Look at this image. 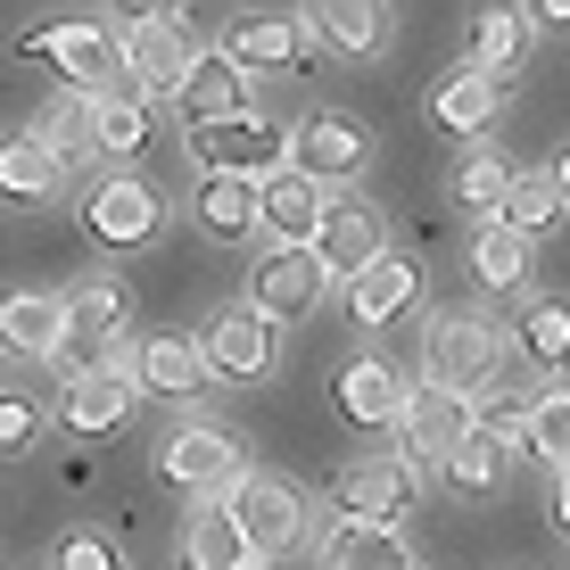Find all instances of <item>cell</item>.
Wrapping results in <instances>:
<instances>
[{
  "instance_id": "6da1fadb",
  "label": "cell",
  "mask_w": 570,
  "mask_h": 570,
  "mask_svg": "<svg viewBox=\"0 0 570 570\" xmlns=\"http://www.w3.org/2000/svg\"><path fill=\"white\" fill-rule=\"evenodd\" d=\"M504 356H513V331H504L497 314H480V306H446V314H430V331H422V381L446 389V397H488Z\"/></svg>"
},
{
  "instance_id": "7a4b0ae2",
  "label": "cell",
  "mask_w": 570,
  "mask_h": 570,
  "mask_svg": "<svg viewBox=\"0 0 570 570\" xmlns=\"http://www.w3.org/2000/svg\"><path fill=\"white\" fill-rule=\"evenodd\" d=\"M190 166L199 174H232V183H273L289 166V132L273 116L240 108L224 125H190Z\"/></svg>"
},
{
  "instance_id": "3957f363",
  "label": "cell",
  "mask_w": 570,
  "mask_h": 570,
  "mask_svg": "<svg viewBox=\"0 0 570 570\" xmlns=\"http://www.w3.org/2000/svg\"><path fill=\"white\" fill-rule=\"evenodd\" d=\"M17 50H26V58H50V75L75 91V100H108V91H132V83H125V50H116V33H108V26H33Z\"/></svg>"
},
{
  "instance_id": "277c9868",
  "label": "cell",
  "mask_w": 570,
  "mask_h": 570,
  "mask_svg": "<svg viewBox=\"0 0 570 570\" xmlns=\"http://www.w3.org/2000/svg\"><path fill=\"white\" fill-rule=\"evenodd\" d=\"M116 50H125V83L141 91V100H174L190 58H199L183 17H125V26H116Z\"/></svg>"
},
{
  "instance_id": "5b68a950",
  "label": "cell",
  "mask_w": 570,
  "mask_h": 570,
  "mask_svg": "<svg viewBox=\"0 0 570 570\" xmlns=\"http://www.w3.org/2000/svg\"><path fill=\"white\" fill-rule=\"evenodd\" d=\"M199 356H207V381L257 389V381H273V364H282V331H273L265 314L240 298V306H224V314L199 331Z\"/></svg>"
},
{
  "instance_id": "8992f818",
  "label": "cell",
  "mask_w": 570,
  "mask_h": 570,
  "mask_svg": "<svg viewBox=\"0 0 570 570\" xmlns=\"http://www.w3.org/2000/svg\"><path fill=\"white\" fill-rule=\"evenodd\" d=\"M224 513L240 521V538H248V554H257V562L289 554V546L306 538V497L289 480H265V471H240V480L224 488Z\"/></svg>"
},
{
  "instance_id": "52a82bcc",
  "label": "cell",
  "mask_w": 570,
  "mask_h": 570,
  "mask_svg": "<svg viewBox=\"0 0 570 570\" xmlns=\"http://www.w3.org/2000/svg\"><path fill=\"white\" fill-rule=\"evenodd\" d=\"M414 504H422V463H405V455H356L331 480V513L340 521H389L397 529Z\"/></svg>"
},
{
  "instance_id": "ba28073f",
  "label": "cell",
  "mask_w": 570,
  "mask_h": 570,
  "mask_svg": "<svg viewBox=\"0 0 570 570\" xmlns=\"http://www.w3.org/2000/svg\"><path fill=\"white\" fill-rule=\"evenodd\" d=\"M364 157H372V132H364V116H347V108H314L298 132H289V166L306 174V183H323V190H347L364 174Z\"/></svg>"
},
{
  "instance_id": "9c48e42d",
  "label": "cell",
  "mask_w": 570,
  "mask_h": 570,
  "mask_svg": "<svg viewBox=\"0 0 570 570\" xmlns=\"http://www.w3.org/2000/svg\"><path fill=\"white\" fill-rule=\"evenodd\" d=\"M314 257H323L331 282H356L364 265H381L389 257L381 207H372L364 190H331V199H323V232H314Z\"/></svg>"
},
{
  "instance_id": "30bf717a",
  "label": "cell",
  "mask_w": 570,
  "mask_h": 570,
  "mask_svg": "<svg viewBox=\"0 0 570 570\" xmlns=\"http://www.w3.org/2000/svg\"><path fill=\"white\" fill-rule=\"evenodd\" d=\"M157 224H166V199L141 183V174H100V183L83 190V232L100 248H141V240H157Z\"/></svg>"
},
{
  "instance_id": "8fae6325",
  "label": "cell",
  "mask_w": 570,
  "mask_h": 570,
  "mask_svg": "<svg viewBox=\"0 0 570 570\" xmlns=\"http://www.w3.org/2000/svg\"><path fill=\"white\" fill-rule=\"evenodd\" d=\"M323 289H331V273H323L314 248H265V257L248 265V306H257L273 331H282V323H306V314L323 306Z\"/></svg>"
},
{
  "instance_id": "7c38bea8",
  "label": "cell",
  "mask_w": 570,
  "mask_h": 570,
  "mask_svg": "<svg viewBox=\"0 0 570 570\" xmlns=\"http://www.w3.org/2000/svg\"><path fill=\"white\" fill-rule=\"evenodd\" d=\"M157 471H166V480L183 488L190 504H199V497H224V488L240 480L248 463H240V439H232V430H215V422H183V430L166 439V455H157Z\"/></svg>"
},
{
  "instance_id": "4fadbf2b",
  "label": "cell",
  "mask_w": 570,
  "mask_h": 570,
  "mask_svg": "<svg viewBox=\"0 0 570 570\" xmlns=\"http://www.w3.org/2000/svg\"><path fill=\"white\" fill-rule=\"evenodd\" d=\"M224 58H232L240 75H306L314 33H306V17H265V9H248V17H232Z\"/></svg>"
},
{
  "instance_id": "5bb4252c",
  "label": "cell",
  "mask_w": 570,
  "mask_h": 570,
  "mask_svg": "<svg viewBox=\"0 0 570 570\" xmlns=\"http://www.w3.org/2000/svg\"><path fill=\"white\" fill-rule=\"evenodd\" d=\"M471 439V397H446V389H414L405 397V414H397V455L405 463H455V446Z\"/></svg>"
},
{
  "instance_id": "9a60e30c",
  "label": "cell",
  "mask_w": 570,
  "mask_h": 570,
  "mask_svg": "<svg viewBox=\"0 0 570 570\" xmlns=\"http://www.w3.org/2000/svg\"><path fill=\"white\" fill-rule=\"evenodd\" d=\"M132 405H141V381H132V372H83V381L58 389V430H67V439H108V430L132 422Z\"/></svg>"
},
{
  "instance_id": "2e32d148",
  "label": "cell",
  "mask_w": 570,
  "mask_h": 570,
  "mask_svg": "<svg viewBox=\"0 0 570 570\" xmlns=\"http://www.w3.org/2000/svg\"><path fill=\"white\" fill-rule=\"evenodd\" d=\"M132 381H141V397H166V405H190L207 389V356L190 331H149L141 347H132Z\"/></svg>"
},
{
  "instance_id": "e0dca14e",
  "label": "cell",
  "mask_w": 570,
  "mask_h": 570,
  "mask_svg": "<svg viewBox=\"0 0 570 570\" xmlns=\"http://www.w3.org/2000/svg\"><path fill=\"white\" fill-rule=\"evenodd\" d=\"M323 183H306L298 166H282L273 183H257V224L273 232V248H314V232H323Z\"/></svg>"
},
{
  "instance_id": "ac0fdd59",
  "label": "cell",
  "mask_w": 570,
  "mask_h": 570,
  "mask_svg": "<svg viewBox=\"0 0 570 570\" xmlns=\"http://www.w3.org/2000/svg\"><path fill=\"white\" fill-rule=\"evenodd\" d=\"M414 306H422V265H414V257H397V248L347 282V314H356L364 331H389L397 314H414Z\"/></svg>"
},
{
  "instance_id": "d6986e66",
  "label": "cell",
  "mask_w": 570,
  "mask_h": 570,
  "mask_svg": "<svg viewBox=\"0 0 570 570\" xmlns=\"http://www.w3.org/2000/svg\"><path fill=\"white\" fill-rule=\"evenodd\" d=\"M0 347H9V356H33V364H58V347H67V298H58V289H17V298H0Z\"/></svg>"
},
{
  "instance_id": "ffe728a7",
  "label": "cell",
  "mask_w": 570,
  "mask_h": 570,
  "mask_svg": "<svg viewBox=\"0 0 570 570\" xmlns=\"http://www.w3.org/2000/svg\"><path fill=\"white\" fill-rule=\"evenodd\" d=\"M306 33L340 58H381L389 42V0H306Z\"/></svg>"
},
{
  "instance_id": "44dd1931",
  "label": "cell",
  "mask_w": 570,
  "mask_h": 570,
  "mask_svg": "<svg viewBox=\"0 0 570 570\" xmlns=\"http://www.w3.org/2000/svg\"><path fill=\"white\" fill-rule=\"evenodd\" d=\"M529 33H538V26H529L521 0H480L471 42H463V67H471V75H497V83H504V75L529 58Z\"/></svg>"
},
{
  "instance_id": "7402d4cb",
  "label": "cell",
  "mask_w": 570,
  "mask_h": 570,
  "mask_svg": "<svg viewBox=\"0 0 570 570\" xmlns=\"http://www.w3.org/2000/svg\"><path fill=\"white\" fill-rule=\"evenodd\" d=\"M405 372L397 364H381V356H356L340 372V414L356 422V430H397V414H405Z\"/></svg>"
},
{
  "instance_id": "603a6c76",
  "label": "cell",
  "mask_w": 570,
  "mask_h": 570,
  "mask_svg": "<svg viewBox=\"0 0 570 570\" xmlns=\"http://www.w3.org/2000/svg\"><path fill=\"white\" fill-rule=\"evenodd\" d=\"M174 108H183V125H224V116L248 108V75L232 67L224 50H199L183 75V91H174Z\"/></svg>"
},
{
  "instance_id": "cb8c5ba5",
  "label": "cell",
  "mask_w": 570,
  "mask_h": 570,
  "mask_svg": "<svg viewBox=\"0 0 570 570\" xmlns=\"http://www.w3.org/2000/svg\"><path fill=\"white\" fill-rule=\"evenodd\" d=\"M67 190V166L33 132H0V207H50Z\"/></svg>"
},
{
  "instance_id": "d4e9b609",
  "label": "cell",
  "mask_w": 570,
  "mask_h": 570,
  "mask_svg": "<svg viewBox=\"0 0 570 570\" xmlns=\"http://www.w3.org/2000/svg\"><path fill=\"white\" fill-rule=\"evenodd\" d=\"M67 298V340H132V289L116 273H83Z\"/></svg>"
},
{
  "instance_id": "484cf974",
  "label": "cell",
  "mask_w": 570,
  "mask_h": 570,
  "mask_svg": "<svg viewBox=\"0 0 570 570\" xmlns=\"http://www.w3.org/2000/svg\"><path fill=\"white\" fill-rule=\"evenodd\" d=\"M240 562H257L248 538H240V521L224 513V497H199L183 513V570H240Z\"/></svg>"
},
{
  "instance_id": "4316f807",
  "label": "cell",
  "mask_w": 570,
  "mask_h": 570,
  "mask_svg": "<svg viewBox=\"0 0 570 570\" xmlns=\"http://www.w3.org/2000/svg\"><path fill=\"white\" fill-rule=\"evenodd\" d=\"M323 570H414V546L389 521H340L323 546Z\"/></svg>"
},
{
  "instance_id": "83f0119b",
  "label": "cell",
  "mask_w": 570,
  "mask_h": 570,
  "mask_svg": "<svg viewBox=\"0 0 570 570\" xmlns=\"http://www.w3.org/2000/svg\"><path fill=\"white\" fill-rule=\"evenodd\" d=\"M497 108H504V83H497V75H471V67H455L439 91H430L439 132H488V125H497Z\"/></svg>"
},
{
  "instance_id": "f1b7e54d",
  "label": "cell",
  "mask_w": 570,
  "mask_h": 570,
  "mask_svg": "<svg viewBox=\"0 0 570 570\" xmlns=\"http://www.w3.org/2000/svg\"><path fill=\"white\" fill-rule=\"evenodd\" d=\"M207 240H248L257 232V183H232V174H199V199H190Z\"/></svg>"
},
{
  "instance_id": "f546056e",
  "label": "cell",
  "mask_w": 570,
  "mask_h": 570,
  "mask_svg": "<svg viewBox=\"0 0 570 570\" xmlns=\"http://www.w3.org/2000/svg\"><path fill=\"white\" fill-rule=\"evenodd\" d=\"M91 149L116 157V166H132V157L149 149V100H141V91H108V100H91Z\"/></svg>"
},
{
  "instance_id": "4dcf8cb0",
  "label": "cell",
  "mask_w": 570,
  "mask_h": 570,
  "mask_svg": "<svg viewBox=\"0 0 570 570\" xmlns=\"http://www.w3.org/2000/svg\"><path fill=\"white\" fill-rule=\"evenodd\" d=\"M513 183H521V166H513L504 149H488V141L455 157V207H463V215H480V224L504 207V190H513Z\"/></svg>"
},
{
  "instance_id": "1f68e13d",
  "label": "cell",
  "mask_w": 570,
  "mask_h": 570,
  "mask_svg": "<svg viewBox=\"0 0 570 570\" xmlns=\"http://www.w3.org/2000/svg\"><path fill=\"white\" fill-rule=\"evenodd\" d=\"M529 248H538V240H521L513 224L488 215V224L471 232V273H480V289H521L529 282Z\"/></svg>"
},
{
  "instance_id": "d6a6232c",
  "label": "cell",
  "mask_w": 570,
  "mask_h": 570,
  "mask_svg": "<svg viewBox=\"0 0 570 570\" xmlns=\"http://www.w3.org/2000/svg\"><path fill=\"white\" fill-rule=\"evenodd\" d=\"M513 347L529 364H570V298H529L521 306V323H513Z\"/></svg>"
},
{
  "instance_id": "836d02e7",
  "label": "cell",
  "mask_w": 570,
  "mask_h": 570,
  "mask_svg": "<svg viewBox=\"0 0 570 570\" xmlns=\"http://www.w3.org/2000/svg\"><path fill=\"white\" fill-rule=\"evenodd\" d=\"M570 215V199L554 190V174H521L513 190H504V207H497V224H513L521 240H546V232H554Z\"/></svg>"
},
{
  "instance_id": "e575fe53",
  "label": "cell",
  "mask_w": 570,
  "mask_h": 570,
  "mask_svg": "<svg viewBox=\"0 0 570 570\" xmlns=\"http://www.w3.org/2000/svg\"><path fill=\"white\" fill-rule=\"evenodd\" d=\"M33 141H42L67 174L83 166V157H100V149H91V100H75V91H67V100H50L42 125H33Z\"/></svg>"
},
{
  "instance_id": "d590c367",
  "label": "cell",
  "mask_w": 570,
  "mask_h": 570,
  "mask_svg": "<svg viewBox=\"0 0 570 570\" xmlns=\"http://www.w3.org/2000/svg\"><path fill=\"white\" fill-rule=\"evenodd\" d=\"M521 455L570 471V381H554V389L529 397V446H521Z\"/></svg>"
},
{
  "instance_id": "8d00e7d4",
  "label": "cell",
  "mask_w": 570,
  "mask_h": 570,
  "mask_svg": "<svg viewBox=\"0 0 570 570\" xmlns=\"http://www.w3.org/2000/svg\"><path fill=\"white\" fill-rule=\"evenodd\" d=\"M504 471H513V446H497L488 430H471L455 446V463H446V488H455V497H497Z\"/></svg>"
},
{
  "instance_id": "74e56055",
  "label": "cell",
  "mask_w": 570,
  "mask_h": 570,
  "mask_svg": "<svg viewBox=\"0 0 570 570\" xmlns=\"http://www.w3.org/2000/svg\"><path fill=\"white\" fill-rule=\"evenodd\" d=\"M471 430H488L497 446H529V397L521 389H488V397H471Z\"/></svg>"
},
{
  "instance_id": "f35d334b",
  "label": "cell",
  "mask_w": 570,
  "mask_h": 570,
  "mask_svg": "<svg viewBox=\"0 0 570 570\" xmlns=\"http://www.w3.org/2000/svg\"><path fill=\"white\" fill-rule=\"evenodd\" d=\"M33 439H42V405L26 389H0V455H26Z\"/></svg>"
},
{
  "instance_id": "ab89813d",
  "label": "cell",
  "mask_w": 570,
  "mask_h": 570,
  "mask_svg": "<svg viewBox=\"0 0 570 570\" xmlns=\"http://www.w3.org/2000/svg\"><path fill=\"white\" fill-rule=\"evenodd\" d=\"M50 570H125V554H116L100 529H67V538H58V554H50Z\"/></svg>"
},
{
  "instance_id": "60d3db41",
  "label": "cell",
  "mask_w": 570,
  "mask_h": 570,
  "mask_svg": "<svg viewBox=\"0 0 570 570\" xmlns=\"http://www.w3.org/2000/svg\"><path fill=\"white\" fill-rule=\"evenodd\" d=\"M529 26H546V33H570V0H529Z\"/></svg>"
},
{
  "instance_id": "b9f144b4",
  "label": "cell",
  "mask_w": 570,
  "mask_h": 570,
  "mask_svg": "<svg viewBox=\"0 0 570 570\" xmlns=\"http://www.w3.org/2000/svg\"><path fill=\"white\" fill-rule=\"evenodd\" d=\"M554 529L570 538V471H554Z\"/></svg>"
},
{
  "instance_id": "7bdbcfd3",
  "label": "cell",
  "mask_w": 570,
  "mask_h": 570,
  "mask_svg": "<svg viewBox=\"0 0 570 570\" xmlns=\"http://www.w3.org/2000/svg\"><path fill=\"white\" fill-rule=\"evenodd\" d=\"M125 17H174V0H125Z\"/></svg>"
},
{
  "instance_id": "ee69618b",
  "label": "cell",
  "mask_w": 570,
  "mask_h": 570,
  "mask_svg": "<svg viewBox=\"0 0 570 570\" xmlns=\"http://www.w3.org/2000/svg\"><path fill=\"white\" fill-rule=\"evenodd\" d=\"M546 174H554V190L570 199V149H562V157H554V166H546Z\"/></svg>"
},
{
  "instance_id": "f6af8a7d",
  "label": "cell",
  "mask_w": 570,
  "mask_h": 570,
  "mask_svg": "<svg viewBox=\"0 0 570 570\" xmlns=\"http://www.w3.org/2000/svg\"><path fill=\"white\" fill-rule=\"evenodd\" d=\"M240 570H273V562H240Z\"/></svg>"
}]
</instances>
